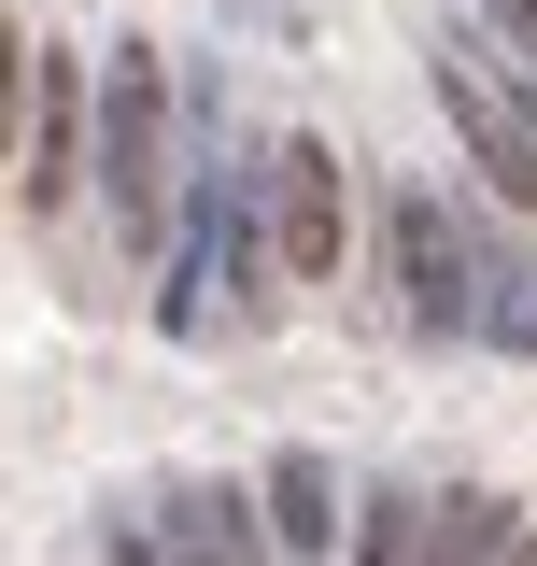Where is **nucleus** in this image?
I'll return each mask as SVG.
<instances>
[{
    "label": "nucleus",
    "mask_w": 537,
    "mask_h": 566,
    "mask_svg": "<svg viewBox=\"0 0 537 566\" xmlns=\"http://www.w3.org/2000/svg\"><path fill=\"white\" fill-rule=\"evenodd\" d=\"M170 85H156V43H114L99 71V199L128 212V241H156V199H170Z\"/></svg>",
    "instance_id": "f257e3e1"
},
{
    "label": "nucleus",
    "mask_w": 537,
    "mask_h": 566,
    "mask_svg": "<svg viewBox=\"0 0 537 566\" xmlns=\"http://www.w3.org/2000/svg\"><path fill=\"white\" fill-rule=\"evenodd\" d=\"M268 255H283V283H339V255H354V185H339V142H283L268 156Z\"/></svg>",
    "instance_id": "f03ea898"
},
{
    "label": "nucleus",
    "mask_w": 537,
    "mask_h": 566,
    "mask_svg": "<svg viewBox=\"0 0 537 566\" xmlns=\"http://www.w3.org/2000/svg\"><path fill=\"white\" fill-rule=\"evenodd\" d=\"M439 99H453V128H467V156H481V185L509 212H537V114H509L495 85H481L467 57H439Z\"/></svg>",
    "instance_id": "7ed1b4c3"
},
{
    "label": "nucleus",
    "mask_w": 537,
    "mask_h": 566,
    "mask_svg": "<svg viewBox=\"0 0 537 566\" xmlns=\"http://www.w3.org/2000/svg\"><path fill=\"white\" fill-rule=\"evenodd\" d=\"M14 142H29V212H57L71 185H85V71H71V57L29 71V128H14Z\"/></svg>",
    "instance_id": "20e7f679"
},
{
    "label": "nucleus",
    "mask_w": 537,
    "mask_h": 566,
    "mask_svg": "<svg viewBox=\"0 0 537 566\" xmlns=\"http://www.w3.org/2000/svg\"><path fill=\"white\" fill-rule=\"evenodd\" d=\"M397 297L424 326H467V255H453V212L424 199V185L397 199Z\"/></svg>",
    "instance_id": "39448f33"
},
{
    "label": "nucleus",
    "mask_w": 537,
    "mask_h": 566,
    "mask_svg": "<svg viewBox=\"0 0 537 566\" xmlns=\"http://www.w3.org/2000/svg\"><path fill=\"white\" fill-rule=\"evenodd\" d=\"M156 538H170L185 566H255V510H241L227 482H185L170 510H156Z\"/></svg>",
    "instance_id": "423d86ee"
},
{
    "label": "nucleus",
    "mask_w": 537,
    "mask_h": 566,
    "mask_svg": "<svg viewBox=\"0 0 537 566\" xmlns=\"http://www.w3.org/2000/svg\"><path fill=\"white\" fill-rule=\"evenodd\" d=\"M268 510H283V553H326V468H312V453H283V468H268Z\"/></svg>",
    "instance_id": "0eeeda50"
},
{
    "label": "nucleus",
    "mask_w": 537,
    "mask_h": 566,
    "mask_svg": "<svg viewBox=\"0 0 537 566\" xmlns=\"http://www.w3.org/2000/svg\"><path fill=\"white\" fill-rule=\"evenodd\" d=\"M14 128H29V29H14V0H0V156H14Z\"/></svg>",
    "instance_id": "6e6552de"
},
{
    "label": "nucleus",
    "mask_w": 537,
    "mask_h": 566,
    "mask_svg": "<svg viewBox=\"0 0 537 566\" xmlns=\"http://www.w3.org/2000/svg\"><path fill=\"white\" fill-rule=\"evenodd\" d=\"M354 566H410V510H397V495L368 510V553H354Z\"/></svg>",
    "instance_id": "1a4fd4ad"
},
{
    "label": "nucleus",
    "mask_w": 537,
    "mask_h": 566,
    "mask_svg": "<svg viewBox=\"0 0 537 566\" xmlns=\"http://www.w3.org/2000/svg\"><path fill=\"white\" fill-rule=\"evenodd\" d=\"M495 29H509V43H524V71H537V0H495Z\"/></svg>",
    "instance_id": "9d476101"
},
{
    "label": "nucleus",
    "mask_w": 537,
    "mask_h": 566,
    "mask_svg": "<svg viewBox=\"0 0 537 566\" xmlns=\"http://www.w3.org/2000/svg\"><path fill=\"white\" fill-rule=\"evenodd\" d=\"M524 114H537V99H524Z\"/></svg>",
    "instance_id": "9b49d317"
}]
</instances>
